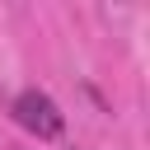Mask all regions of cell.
<instances>
[{"mask_svg": "<svg viewBox=\"0 0 150 150\" xmlns=\"http://www.w3.org/2000/svg\"><path fill=\"white\" fill-rule=\"evenodd\" d=\"M9 112H14V122H19L23 131H33L38 141H56L61 127H66L61 108H56L52 94H42V89H19L14 103H9Z\"/></svg>", "mask_w": 150, "mask_h": 150, "instance_id": "1", "label": "cell"}]
</instances>
